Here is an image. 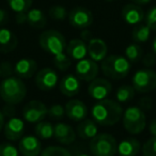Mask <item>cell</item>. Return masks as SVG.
<instances>
[{
  "label": "cell",
  "mask_w": 156,
  "mask_h": 156,
  "mask_svg": "<svg viewBox=\"0 0 156 156\" xmlns=\"http://www.w3.org/2000/svg\"><path fill=\"white\" fill-rule=\"evenodd\" d=\"M91 115L96 124L102 126H112L123 117V108L117 101L105 98L93 105Z\"/></svg>",
  "instance_id": "6da1fadb"
},
{
  "label": "cell",
  "mask_w": 156,
  "mask_h": 156,
  "mask_svg": "<svg viewBox=\"0 0 156 156\" xmlns=\"http://www.w3.org/2000/svg\"><path fill=\"white\" fill-rule=\"evenodd\" d=\"M27 94V88L20 77L10 76L0 83V98L5 104L16 105L23 102Z\"/></svg>",
  "instance_id": "7a4b0ae2"
},
{
  "label": "cell",
  "mask_w": 156,
  "mask_h": 156,
  "mask_svg": "<svg viewBox=\"0 0 156 156\" xmlns=\"http://www.w3.org/2000/svg\"><path fill=\"white\" fill-rule=\"evenodd\" d=\"M130 62L123 56L110 55L101 63V69L106 77L111 79H122L126 77L130 71Z\"/></svg>",
  "instance_id": "3957f363"
},
{
  "label": "cell",
  "mask_w": 156,
  "mask_h": 156,
  "mask_svg": "<svg viewBox=\"0 0 156 156\" xmlns=\"http://www.w3.org/2000/svg\"><path fill=\"white\" fill-rule=\"evenodd\" d=\"M41 48L47 54L56 56L62 54L66 49V41L64 35L57 30H45L39 37Z\"/></svg>",
  "instance_id": "277c9868"
},
{
  "label": "cell",
  "mask_w": 156,
  "mask_h": 156,
  "mask_svg": "<svg viewBox=\"0 0 156 156\" xmlns=\"http://www.w3.org/2000/svg\"><path fill=\"white\" fill-rule=\"evenodd\" d=\"M123 126L129 134L138 135L144 130L147 126V119L140 107L130 106L125 109L122 117Z\"/></svg>",
  "instance_id": "5b68a950"
},
{
  "label": "cell",
  "mask_w": 156,
  "mask_h": 156,
  "mask_svg": "<svg viewBox=\"0 0 156 156\" xmlns=\"http://www.w3.org/2000/svg\"><path fill=\"white\" fill-rule=\"evenodd\" d=\"M89 147L93 156H115L118 144L112 135L98 134L90 140Z\"/></svg>",
  "instance_id": "8992f818"
},
{
  "label": "cell",
  "mask_w": 156,
  "mask_h": 156,
  "mask_svg": "<svg viewBox=\"0 0 156 156\" xmlns=\"http://www.w3.org/2000/svg\"><path fill=\"white\" fill-rule=\"evenodd\" d=\"M132 83L135 91L139 93H147L156 89V72L150 69L137 71L132 78Z\"/></svg>",
  "instance_id": "52a82bcc"
},
{
  "label": "cell",
  "mask_w": 156,
  "mask_h": 156,
  "mask_svg": "<svg viewBox=\"0 0 156 156\" xmlns=\"http://www.w3.org/2000/svg\"><path fill=\"white\" fill-rule=\"evenodd\" d=\"M48 108L41 101H30L23 109V118L28 123H39L47 117Z\"/></svg>",
  "instance_id": "ba28073f"
},
{
  "label": "cell",
  "mask_w": 156,
  "mask_h": 156,
  "mask_svg": "<svg viewBox=\"0 0 156 156\" xmlns=\"http://www.w3.org/2000/svg\"><path fill=\"white\" fill-rule=\"evenodd\" d=\"M69 22L76 29H88L93 23V14L85 7H76L69 13Z\"/></svg>",
  "instance_id": "9c48e42d"
},
{
  "label": "cell",
  "mask_w": 156,
  "mask_h": 156,
  "mask_svg": "<svg viewBox=\"0 0 156 156\" xmlns=\"http://www.w3.org/2000/svg\"><path fill=\"white\" fill-rule=\"evenodd\" d=\"M100 72V66L98 62L92 59H83L77 62L75 66V74L79 80L92 81L95 79Z\"/></svg>",
  "instance_id": "30bf717a"
},
{
  "label": "cell",
  "mask_w": 156,
  "mask_h": 156,
  "mask_svg": "<svg viewBox=\"0 0 156 156\" xmlns=\"http://www.w3.org/2000/svg\"><path fill=\"white\" fill-rule=\"evenodd\" d=\"M35 86L41 91H51L55 89L59 81V76L55 69L45 67L37 72L35 75Z\"/></svg>",
  "instance_id": "8fae6325"
},
{
  "label": "cell",
  "mask_w": 156,
  "mask_h": 156,
  "mask_svg": "<svg viewBox=\"0 0 156 156\" xmlns=\"http://www.w3.org/2000/svg\"><path fill=\"white\" fill-rule=\"evenodd\" d=\"M112 91V85L105 78H95L90 81L88 87V93L93 100L102 101L107 98Z\"/></svg>",
  "instance_id": "7c38bea8"
},
{
  "label": "cell",
  "mask_w": 156,
  "mask_h": 156,
  "mask_svg": "<svg viewBox=\"0 0 156 156\" xmlns=\"http://www.w3.org/2000/svg\"><path fill=\"white\" fill-rule=\"evenodd\" d=\"M18 151L23 156H40L42 152L40 138L33 135L22 137L18 143Z\"/></svg>",
  "instance_id": "4fadbf2b"
},
{
  "label": "cell",
  "mask_w": 156,
  "mask_h": 156,
  "mask_svg": "<svg viewBox=\"0 0 156 156\" xmlns=\"http://www.w3.org/2000/svg\"><path fill=\"white\" fill-rule=\"evenodd\" d=\"M3 133L8 140H20L25 133V122L20 118L11 117L3 126Z\"/></svg>",
  "instance_id": "5bb4252c"
},
{
  "label": "cell",
  "mask_w": 156,
  "mask_h": 156,
  "mask_svg": "<svg viewBox=\"0 0 156 156\" xmlns=\"http://www.w3.org/2000/svg\"><path fill=\"white\" fill-rule=\"evenodd\" d=\"M65 115L69 119L75 122H80L87 118L88 108L83 102L79 100H69L65 104Z\"/></svg>",
  "instance_id": "9a60e30c"
},
{
  "label": "cell",
  "mask_w": 156,
  "mask_h": 156,
  "mask_svg": "<svg viewBox=\"0 0 156 156\" xmlns=\"http://www.w3.org/2000/svg\"><path fill=\"white\" fill-rule=\"evenodd\" d=\"M87 48L88 56L95 62H102L107 57V52H108L107 44L104 40L100 39V37H92L88 42Z\"/></svg>",
  "instance_id": "2e32d148"
},
{
  "label": "cell",
  "mask_w": 156,
  "mask_h": 156,
  "mask_svg": "<svg viewBox=\"0 0 156 156\" xmlns=\"http://www.w3.org/2000/svg\"><path fill=\"white\" fill-rule=\"evenodd\" d=\"M144 12L140 8V5L135 3H128L124 5L121 11V16L124 22L127 25H133V26H136L144 20Z\"/></svg>",
  "instance_id": "e0dca14e"
},
{
  "label": "cell",
  "mask_w": 156,
  "mask_h": 156,
  "mask_svg": "<svg viewBox=\"0 0 156 156\" xmlns=\"http://www.w3.org/2000/svg\"><path fill=\"white\" fill-rule=\"evenodd\" d=\"M37 69V61L31 58H23L14 65V74L20 78H31Z\"/></svg>",
  "instance_id": "ac0fdd59"
},
{
  "label": "cell",
  "mask_w": 156,
  "mask_h": 156,
  "mask_svg": "<svg viewBox=\"0 0 156 156\" xmlns=\"http://www.w3.org/2000/svg\"><path fill=\"white\" fill-rule=\"evenodd\" d=\"M54 137L61 144H71L76 139V132L66 123H57L54 126Z\"/></svg>",
  "instance_id": "d6986e66"
},
{
  "label": "cell",
  "mask_w": 156,
  "mask_h": 156,
  "mask_svg": "<svg viewBox=\"0 0 156 156\" xmlns=\"http://www.w3.org/2000/svg\"><path fill=\"white\" fill-rule=\"evenodd\" d=\"M59 88H60V92L63 95L67 96V98H72V96L77 95L80 91V81H79L77 76L69 74L61 79Z\"/></svg>",
  "instance_id": "ffe728a7"
},
{
  "label": "cell",
  "mask_w": 156,
  "mask_h": 156,
  "mask_svg": "<svg viewBox=\"0 0 156 156\" xmlns=\"http://www.w3.org/2000/svg\"><path fill=\"white\" fill-rule=\"evenodd\" d=\"M66 54L74 60H83L88 55L87 44L81 39H73L66 44Z\"/></svg>",
  "instance_id": "44dd1931"
},
{
  "label": "cell",
  "mask_w": 156,
  "mask_h": 156,
  "mask_svg": "<svg viewBox=\"0 0 156 156\" xmlns=\"http://www.w3.org/2000/svg\"><path fill=\"white\" fill-rule=\"evenodd\" d=\"M18 39L10 29L0 28V52H11L17 47Z\"/></svg>",
  "instance_id": "7402d4cb"
},
{
  "label": "cell",
  "mask_w": 156,
  "mask_h": 156,
  "mask_svg": "<svg viewBox=\"0 0 156 156\" xmlns=\"http://www.w3.org/2000/svg\"><path fill=\"white\" fill-rule=\"evenodd\" d=\"M141 151V144L136 138H126L118 144L117 153L120 156H137Z\"/></svg>",
  "instance_id": "603a6c76"
},
{
  "label": "cell",
  "mask_w": 156,
  "mask_h": 156,
  "mask_svg": "<svg viewBox=\"0 0 156 156\" xmlns=\"http://www.w3.org/2000/svg\"><path fill=\"white\" fill-rule=\"evenodd\" d=\"M76 134L83 140H91L98 135V124L94 120H83L76 127Z\"/></svg>",
  "instance_id": "cb8c5ba5"
},
{
  "label": "cell",
  "mask_w": 156,
  "mask_h": 156,
  "mask_svg": "<svg viewBox=\"0 0 156 156\" xmlns=\"http://www.w3.org/2000/svg\"><path fill=\"white\" fill-rule=\"evenodd\" d=\"M26 23L34 29H42L46 26V16L44 12L40 9H30L27 12Z\"/></svg>",
  "instance_id": "d4e9b609"
},
{
  "label": "cell",
  "mask_w": 156,
  "mask_h": 156,
  "mask_svg": "<svg viewBox=\"0 0 156 156\" xmlns=\"http://www.w3.org/2000/svg\"><path fill=\"white\" fill-rule=\"evenodd\" d=\"M151 29L147 24H138L132 31V39L135 43H144L150 39Z\"/></svg>",
  "instance_id": "484cf974"
},
{
  "label": "cell",
  "mask_w": 156,
  "mask_h": 156,
  "mask_svg": "<svg viewBox=\"0 0 156 156\" xmlns=\"http://www.w3.org/2000/svg\"><path fill=\"white\" fill-rule=\"evenodd\" d=\"M55 127L50 122L48 121H41L37 123L34 127V132L37 138L40 139H50L54 137Z\"/></svg>",
  "instance_id": "4316f807"
},
{
  "label": "cell",
  "mask_w": 156,
  "mask_h": 156,
  "mask_svg": "<svg viewBox=\"0 0 156 156\" xmlns=\"http://www.w3.org/2000/svg\"><path fill=\"white\" fill-rule=\"evenodd\" d=\"M7 2L16 15L27 14L32 7V0H7Z\"/></svg>",
  "instance_id": "83f0119b"
},
{
  "label": "cell",
  "mask_w": 156,
  "mask_h": 156,
  "mask_svg": "<svg viewBox=\"0 0 156 156\" xmlns=\"http://www.w3.org/2000/svg\"><path fill=\"white\" fill-rule=\"evenodd\" d=\"M135 89L133 86L123 85L115 91V100L119 103H128L135 96Z\"/></svg>",
  "instance_id": "f1b7e54d"
},
{
  "label": "cell",
  "mask_w": 156,
  "mask_h": 156,
  "mask_svg": "<svg viewBox=\"0 0 156 156\" xmlns=\"http://www.w3.org/2000/svg\"><path fill=\"white\" fill-rule=\"evenodd\" d=\"M125 58L129 61L130 63H137L141 58H142V49L138 45V43L129 44L125 48Z\"/></svg>",
  "instance_id": "f546056e"
},
{
  "label": "cell",
  "mask_w": 156,
  "mask_h": 156,
  "mask_svg": "<svg viewBox=\"0 0 156 156\" xmlns=\"http://www.w3.org/2000/svg\"><path fill=\"white\" fill-rule=\"evenodd\" d=\"M54 64L59 71H66L72 64V60L67 54H59L54 56Z\"/></svg>",
  "instance_id": "4dcf8cb0"
},
{
  "label": "cell",
  "mask_w": 156,
  "mask_h": 156,
  "mask_svg": "<svg viewBox=\"0 0 156 156\" xmlns=\"http://www.w3.org/2000/svg\"><path fill=\"white\" fill-rule=\"evenodd\" d=\"M40 156H72L66 149L57 145H50L41 152Z\"/></svg>",
  "instance_id": "1f68e13d"
},
{
  "label": "cell",
  "mask_w": 156,
  "mask_h": 156,
  "mask_svg": "<svg viewBox=\"0 0 156 156\" xmlns=\"http://www.w3.org/2000/svg\"><path fill=\"white\" fill-rule=\"evenodd\" d=\"M49 16L55 20H64L69 16L67 10L62 5H54L49 9Z\"/></svg>",
  "instance_id": "d6a6232c"
},
{
  "label": "cell",
  "mask_w": 156,
  "mask_h": 156,
  "mask_svg": "<svg viewBox=\"0 0 156 156\" xmlns=\"http://www.w3.org/2000/svg\"><path fill=\"white\" fill-rule=\"evenodd\" d=\"M143 156H156V136H152L141 147Z\"/></svg>",
  "instance_id": "836d02e7"
},
{
  "label": "cell",
  "mask_w": 156,
  "mask_h": 156,
  "mask_svg": "<svg viewBox=\"0 0 156 156\" xmlns=\"http://www.w3.org/2000/svg\"><path fill=\"white\" fill-rule=\"evenodd\" d=\"M47 115L52 120H60L65 115V108L60 104H54L48 108Z\"/></svg>",
  "instance_id": "e575fe53"
},
{
  "label": "cell",
  "mask_w": 156,
  "mask_h": 156,
  "mask_svg": "<svg viewBox=\"0 0 156 156\" xmlns=\"http://www.w3.org/2000/svg\"><path fill=\"white\" fill-rule=\"evenodd\" d=\"M0 156H20V151L10 142L0 144Z\"/></svg>",
  "instance_id": "d590c367"
},
{
  "label": "cell",
  "mask_w": 156,
  "mask_h": 156,
  "mask_svg": "<svg viewBox=\"0 0 156 156\" xmlns=\"http://www.w3.org/2000/svg\"><path fill=\"white\" fill-rule=\"evenodd\" d=\"M144 22L151 30H156V7H153L144 15Z\"/></svg>",
  "instance_id": "8d00e7d4"
},
{
  "label": "cell",
  "mask_w": 156,
  "mask_h": 156,
  "mask_svg": "<svg viewBox=\"0 0 156 156\" xmlns=\"http://www.w3.org/2000/svg\"><path fill=\"white\" fill-rule=\"evenodd\" d=\"M14 73V67L12 66V64L9 61H3L0 64V76L3 78L10 77L12 74Z\"/></svg>",
  "instance_id": "74e56055"
},
{
  "label": "cell",
  "mask_w": 156,
  "mask_h": 156,
  "mask_svg": "<svg viewBox=\"0 0 156 156\" xmlns=\"http://www.w3.org/2000/svg\"><path fill=\"white\" fill-rule=\"evenodd\" d=\"M156 63V56L153 52H147L142 58V64L145 67H151Z\"/></svg>",
  "instance_id": "f35d334b"
},
{
  "label": "cell",
  "mask_w": 156,
  "mask_h": 156,
  "mask_svg": "<svg viewBox=\"0 0 156 156\" xmlns=\"http://www.w3.org/2000/svg\"><path fill=\"white\" fill-rule=\"evenodd\" d=\"M2 113L3 115H11L13 117V115L15 113V109H14V105H10V104H7L2 109Z\"/></svg>",
  "instance_id": "ab89813d"
},
{
  "label": "cell",
  "mask_w": 156,
  "mask_h": 156,
  "mask_svg": "<svg viewBox=\"0 0 156 156\" xmlns=\"http://www.w3.org/2000/svg\"><path fill=\"white\" fill-rule=\"evenodd\" d=\"M9 20V14L5 10L0 9V27L5 25Z\"/></svg>",
  "instance_id": "60d3db41"
},
{
  "label": "cell",
  "mask_w": 156,
  "mask_h": 156,
  "mask_svg": "<svg viewBox=\"0 0 156 156\" xmlns=\"http://www.w3.org/2000/svg\"><path fill=\"white\" fill-rule=\"evenodd\" d=\"M140 105V108H144V109H150L152 106V101L150 98H142L139 102Z\"/></svg>",
  "instance_id": "b9f144b4"
},
{
  "label": "cell",
  "mask_w": 156,
  "mask_h": 156,
  "mask_svg": "<svg viewBox=\"0 0 156 156\" xmlns=\"http://www.w3.org/2000/svg\"><path fill=\"white\" fill-rule=\"evenodd\" d=\"M91 39H92V33L88 29H83V33H81V40H83L85 42H89Z\"/></svg>",
  "instance_id": "7bdbcfd3"
},
{
  "label": "cell",
  "mask_w": 156,
  "mask_h": 156,
  "mask_svg": "<svg viewBox=\"0 0 156 156\" xmlns=\"http://www.w3.org/2000/svg\"><path fill=\"white\" fill-rule=\"evenodd\" d=\"M149 130H150V134H151L152 136H156V118L150 122Z\"/></svg>",
  "instance_id": "ee69618b"
},
{
  "label": "cell",
  "mask_w": 156,
  "mask_h": 156,
  "mask_svg": "<svg viewBox=\"0 0 156 156\" xmlns=\"http://www.w3.org/2000/svg\"><path fill=\"white\" fill-rule=\"evenodd\" d=\"M132 2L138 5H147L149 2H151V0H132Z\"/></svg>",
  "instance_id": "f6af8a7d"
},
{
  "label": "cell",
  "mask_w": 156,
  "mask_h": 156,
  "mask_svg": "<svg viewBox=\"0 0 156 156\" xmlns=\"http://www.w3.org/2000/svg\"><path fill=\"white\" fill-rule=\"evenodd\" d=\"M3 126H5V115H3L2 111L0 110V132L3 128Z\"/></svg>",
  "instance_id": "bcb514c9"
},
{
  "label": "cell",
  "mask_w": 156,
  "mask_h": 156,
  "mask_svg": "<svg viewBox=\"0 0 156 156\" xmlns=\"http://www.w3.org/2000/svg\"><path fill=\"white\" fill-rule=\"evenodd\" d=\"M152 52L156 56V37H154L153 42H152Z\"/></svg>",
  "instance_id": "7dc6e473"
},
{
  "label": "cell",
  "mask_w": 156,
  "mask_h": 156,
  "mask_svg": "<svg viewBox=\"0 0 156 156\" xmlns=\"http://www.w3.org/2000/svg\"><path fill=\"white\" fill-rule=\"evenodd\" d=\"M76 156H90V155H88V154H86V153H81V154H77Z\"/></svg>",
  "instance_id": "c3c4849f"
},
{
  "label": "cell",
  "mask_w": 156,
  "mask_h": 156,
  "mask_svg": "<svg viewBox=\"0 0 156 156\" xmlns=\"http://www.w3.org/2000/svg\"><path fill=\"white\" fill-rule=\"evenodd\" d=\"M105 1H113V0H105Z\"/></svg>",
  "instance_id": "681fc988"
}]
</instances>
